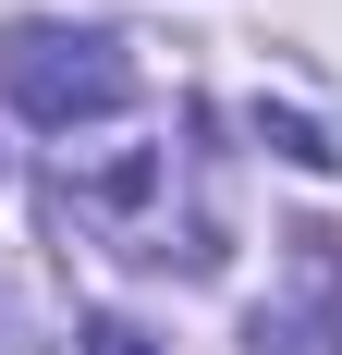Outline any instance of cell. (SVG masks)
Segmentation results:
<instances>
[{"mask_svg":"<svg viewBox=\"0 0 342 355\" xmlns=\"http://www.w3.org/2000/svg\"><path fill=\"white\" fill-rule=\"evenodd\" d=\"M86 355H159V343H147V331L123 319V306H110V319H86Z\"/></svg>","mask_w":342,"mask_h":355,"instance_id":"obj_3","label":"cell"},{"mask_svg":"<svg viewBox=\"0 0 342 355\" xmlns=\"http://www.w3.org/2000/svg\"><path fill=\"white\" fill-rule=\"evenodd\" d=\"M62 220H98L123 257H208V233L171 220V147H135L110 172H62Z\"/></svg>","mask_w":342,"mask_h":355,"instance_id":"obj_2","label":"cell"},{"mask_svg":"<svg viewBox=\"0 0 342 355\" xmlns=\"http://www.w3.org/2000/svg\"><path fill=\"white\" fill-rule=\"evenodd\" d=\"M0 98L25 110L37 135H73V123H110L135 98V49L98 25H0Z\"/></svg>","mask_w":342,"mask_h":355,"instance_id":"obj_1","label":"cell"}]
</instances>
